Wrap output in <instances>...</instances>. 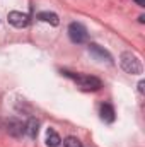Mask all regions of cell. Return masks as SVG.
Returning a JSON list of instances; mask_svg holds the SVG:
<instances>
[{
	"mask_svg": "<svg viewBox=\"0 0 145 147\" xmlns=\"http://www.w3.org/2000/svg\"><path fill=\"white\" fill-rule=\"evenodd\" d=\"M137 2V5H140V7H145V0H135Z\"/></svg>",
	"mask_w": 145,
	"mask_h": 147,
	"instance_id": "4fadbf2b",
	"label": "cell"
},
{
	"mask_svg": "<svg viewBox=\"0 0 145 147\" xmlns=\"http://www.w3.org/2000/svg\"><path fill=\"white\" fill-rule=\"evenodd\" d=\"M144 86H145V82L140 80V82H138V91H140V92H144Z\"/></svg>",
	"mask_w": 145,
	"mask_h": 147,
	"instance_id": "7c38bea8",
	"label": "cell"
},
{
	"mask_svg": "<svg viewBox=\"0 0 145 147\" xmlns=\"http://www.w3.org/2000/svg\"><path fill=\"white\" fill-rule=\"evenodd\" d=\"M38 19L43 21V22H48L51 26H58L60 24V19H58V16L55 12H39L38 14Z\"/></svg>",
	"mask_w": 145,
	"mask_h": 147,
	"instance_id": "52a82bcc",
	"label": "cell"
},
{
	"mask_svg": "<svg viewBox=\"0 0 145 147\" xmlns=\"http://www.w3.org/2000/svg\"><path fill=\"white\" fill-rule=\"evenodd\" d=\"M60 142H62V139H60V135L55 132V130H48L46 132V146L48 147H58L60 146Z\"/></svg>",
	"mask_w": 145,
	"mask_h": 147,
	"instance_id": "30bf717a",
	"label": "cell"
},
{
	"mask_svg": "<svg viewBox=\"0 0 145 147\" xmlns=\"http://www.w3.org/2000/svg\"><path fill=\"white\" fill-rule=\"evenodd\" d=\"M89 51L91 55H94L97 60H106V62H113V57L109 55V51H106L103 46H99L97 43H91L89 45Z\"/></svg>",
	"mask_w": 145,
	"mask_h": 147,
	"instance_id": "8992f818",
	"label": "cell"
},
{
	"mask_svg": "<svg viewBox=\"0 0 145 147\" xmlns=\"http://www.w3.org/2000/svg\"><path fill=\"white\" fill-rule=\"evenodd\" d=\"M63 75L65 77H70L72 80H75L84 91H99L103 87L101 80L97 77H92V75H80V74H73V72H68V70H63Z\"/></svg>",
	"mask_w": 145,
	"mask_h": 147,
	"instance_id": "7a4b0ae2",
	"label": "cell"
},
{
	"mask_svg": "<svg viewBox=\"0 0 145 147\" xmlns=\"http://www.w3.org/2000/svg\"><path fill=\"white\" fill-rule=\"evenodd\" d=\"M119 65H121V69H123L125 72L132 74V75H138V74L144 72L142 60H140L135 53H132V51L121 53V57H119Z\"/></svg>",
	"mask_w": 145,
	"mask_h": 147,
	"instance_id": "6da1fadb",
	"label": "cell"
},
{
	"mask_svg": "<svg viewBox=\"0 0 145 147\" xmlns=\"http://www.w3.org/2000/svg\"><path fill=\"white\" fill-rule=\"evenodd\" d=\"M38 132H39V121H38L36 118H29V121L26 123V134L31 139H36Z\"/></svg>",
	"mask_w": 145,
	"mask_h": 147,
	"instance_id": "9c48e42d",
	"label": "cell"
},
{
	"mask_svg": "<svg viewBox=\"0 0 145 147\" xmlns=\"http://www.w3.org/2000/svg\"><path fill=\"white\" fill-rule=\"evenodd\" d=\"M7 19H9V22H10L14 28H26V26L29 24V17H28L26 14H22V12H17V10L9 12Z\"/></svg>",
	"mask_w": 145,
	"mask_h": 147,
	"instance_id": "5b68a950",
	"label": "cell"
},
{
	"mask_svg": "<svg viewBox=\"0 0 145 147\" xmlns=\"http://www.w3.org/2000/svg\"><path fill=\"white\" fill-rule=\"evenodd\" d=\"M7 134L10 135V137H15V139H19V137H22L24 134H26V125L21 121V120H17V118H10V120H7Z\"/></svg>",
	"mask_w": 145,
	"mask_h": 147,
	"instance_id": "277c9868",
	"label": "cell"
},
{
	"mask_svg": "<svg viewBox=\"0 0 145 147\" xmlns=\"http://www.w3.org/2000/svg\"><path fill=\"white\" fill-rule=\"evenodd\" d=\"M63 146L65 147H82V144H80V140L77 137H67L63 140Z\"/></svg>",
	"mask_w": 145,
	"mask_h": 147,
	"instance_id": "8fae6325",
	"label": "cell"
},
{
	"mask_svg": "<svg viewBox=\"0 0 145 147\" xmlns=\"http://www.w3.org/2000/svg\"><path fill=\"white\" fill-rule=\"evenodd\" d=\"M68 38H70V41L75 43V45L85 43L87 41V29L80 22H72L68 26Z\"/></svg>",
	"mask_w": 145,
	"mask_h": 147,
	"instance_id": "3957f363",
	"label": "cell"
},
{
	"mask_svg": "<svg viewBox=\"0 0 145 147\" xmlns=\"http://www.w3.org/2000/svg\"><path fill=\"white\" fill-rule=\"evenodd\" d=\"M101 120L106 121V123H113L114 121V110H113V106L108 105V103L101 106Z\"/></svg>",
	"mask_w": 145,
	"mask_h": 147,
	"instance_id": "ba28073f",
	"label": "cell"
}]
</instances>
